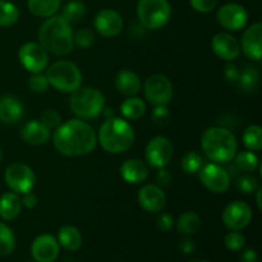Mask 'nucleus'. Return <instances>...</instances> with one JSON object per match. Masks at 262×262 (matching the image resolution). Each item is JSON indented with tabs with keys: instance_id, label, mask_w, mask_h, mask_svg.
Masks as SVG:
<instances>
[{
	"instance_id": "obj_1",
	"label": "nucleus",
	"mask_w": 262,
	"mask_h": 262,
	"mask_svg": "<svg viewBox=\"0 0 262 262\" xmlns=\"http://www.w3.org/2000/svg\"><path fill=\"white\" fill-rule=\"evenodd\" d=\"M51 138L55 150L68 158L89 155L97 146V133L86 120L79 118L61 123Z\"/></svg>"
},
{
	"instance_id": "obj_2",
	"label": "nucleus",
	"mask_w": 262,
	"mask_h": 262,
	"mask_svg": "<svg viewBox=\"0 0 262 262\" xmlns=\"http://www.w3.org/2000/svg\"><path fill=\"white\" fill-rule=\"evenodd\" d=\"M73 30L61 15L46 18L38 30V43L55 56H67L73 51Z\"/></svg>"
},
{
	"instance_id": "obj_3",
	"label": "nucleus",
	"mask_w": 262,
	"mask_h": 262,
	"mask_svg": "<svg viewBox=\"0 0 262 262\" xmlns=\"http://www.w3.org/2000/svg\"><path fill=\"white\" fill-rule=\"evenodd\" d=\"M200 143L206 158L220 165L232 163L238 152L237 137L225 127H210L205 129Z\"/></svg>"
},
{
	"instance_id": "obj_4",
	"label": "nucleus",
	"mask_w": 262,
	"mask_h": 262,
	"mask_svg": "<svg viewBox=\"0 0 262 262\" xmlns=\"http://www.w3.org/2000/svg\"><path fill=\"white\" fill-rule=\"evenodd\" d=\"M135 130L124 118H107L97 133V143L107 154L118 155L127 152L135 143Z\"/></svg>"
},
{
	"instance_id": "obj_5",
	"label": "nucleus",
	"mask_w": 262,
	"mask_h": 262,
	"mask_svg": "<svg viewBox=\"0 0 262 262\" xmlns=\"http://www.w3.org/2000/svg\"><path fill=\"white\" fill-rule=\"evenodd\" d=\"M106 106L105 95L95 87H79L69 97V107L77 118L83 120L95 119Z\"/></svg>"
},
{
	"instance_id": "obj_6",
	"label": "nucleus",
	"mask_w": 262,
	"mask_h": 262,
	"mask_svg": "<svg viewBox=\"0 0 262 262\" xmlns=\"http://www.w3.org/2000/svg\"><path fill=\"white\" fill-rule=\"evenodd\" d=\"M46 78L53 89L64 94H72L82 86V72L77 64L71 60H58L46 71Z\"/></svg>"
},
{
	"instance_id": "obj_7",
	"label": "nucleus",
	"mask_w": 262,
	"mask_h": 262,
	"mask_svg": "<svg viewBox=\"0 0 262 262\" xmlns=\"http://www.w3.org/2000/svg\"><path fill=\"white\" fill-rule=\"evenodd\" d=\"M138 22L146 30H160L171 17V7L168 0H138Z\"/></svg>"
},
{
	"instance_id": "obj_8",
	"label": "nucleus",
	"mask_w": 262,
	"mask_h": 262,
	"mask_svg": "<svg viewBox=\"0 0 262 262\" xmlns=\"http://www.w3.org/2000/svg\"><path fill=\"white\" fill-rule=\"evenodd\" d=\"M143 94L152 106H168L173 100V83L164 74H151L143 84Z\"/></svg>"
},
{
	"instance_id": "obj_9",
	"label": "nucleus",
	"mask_w": 262,
	"mask_h": 262,
	"mask_svg": "<svg viewBox=\"0 0 262 262\" xmlns=\"http://www.w3.org/2000/svg\"><path fill=\"white\" fill-rule=\"evenodd\" d=\"M4 181L8 188L19 196L32 192L36 186L35 173L27 164L23 163L10 164L5 169Z\"/></svg>"
},
{
	"instance_id": "obj_10",
	"label": "nucleus",
	"mask_w": 262,
	"mask_h": 262,
	"mask_svg": "<svg viewBox=\"0 0 262 262\" xmlns=\"http://www.w3.org/2000/svg\"><path fill=\"white\" fill-rule=\"evenodd\" d=\"M199 179L202 186L212 193H225L230 188L232 178L227 169L216 163L204 164L199 171Z\"/></svg>"
},
{
	"instance_id": "obj_11",
	"label": "nucleus",
	"mask_w": 262,
	"mask_h": 262,
	"mask_svg": "<svg viewBox=\"0 0 262 262\" xmlns=\"http://www.w3.org/2000/svg\"><path fill=\"white\" fill-rule=\"evenodd\" d=\"M174 155L173 142L165 136H156L147 143L145 150L146 163L154 169H163L170 164Z\"/></svg>"
},
{
	"instance_id": "obj_12",
	"label": "nucleus",
	"mask_w": 262,
	"mask_h": 262,
	"mask_svg": "<svg viewBox=\"0 0 262 262\" xmlns=\"http://www.w3.org/2000/svg\"><path fill=\"white\" fill-rule=\"evenodd\" d=\"M20 64L30 73H41L49 66V53L38 42H26L18 53Z\"/></svg>"
},
{
	"instance_id": "obj_13",
	"label": "nucleus",
	"mask_w": 262,
	"mask_h": 262,
	"mask_svg": "<svg viewBox=\"0 0 262 262\" xmlns=\"http://www.w3.org/2000/svg\"><path fill=\"white\" fill-rule=\"evenodd\" d=\"M253 216L250 205L241 200L229 202L223 210L222 220L229 230H243L251 223Z\"/></svg>"
},
{
	"instance_id": "obj_14",
	"label": "nucleus",
	"mask_w": 262,
	"mask_h": 262,
	"mask_svg": "<svg viewBox=\"0 0 262 262\" xmlns=\"http://www.w3.org/2000/svg\"><path fill=\"white\" fill-rule=\"evenodd\" d=\"M216 19L227 32H237L247 25L248 13L246 8L238 3H227L217 9Z\"/></svg>"
},
{
	"instance_id": "obj_15",
	"label": "nucleus",
	"mask_w": 262,
	"mask_h": 262,
	"mask_svg": "<svg viewBox=\"0 0 262 262\" xmlns=\"http://www.w3.org/2000/svg\"><path fill=\"white\" fill-rule=\"evenodd\" d=\"M94 26L99 35H101L102 37L112 38L122 32L124 22H123V18L119 12L106 8L97 13L94 20Z\"/></svg>"
},
{
	"instance_id": "obj_16",
	"label": "nucleus",
	"mask_w": 262,
	"mask_h": 262,
	"mask_svg": "<svg viewBox=\"0 0 262 262\" xmlns=\"http://www.w3.org/2000/svg\"><path fill=\"white\" fill-rule=\"evenodd\" d=\"M241 53L253 61L262 58V23L255 22L247 27L239 41Z\"/></svg>"
},
{
	"instance_id": "obj_17",
	"label": "nucleus",
	"mask_w": 262,
	"mask_h": 262,
	"mask_svg": "<svg viewBox=\"0 0 262 262\" xmlns=\"http://www.w3.org/2000/svg\"><path fill=\"white\" fill-rule=\"evenodd\" d=\"M60 252L58 239L51 234H41L31 245V255L36 262H54Z\"/></svg>"
},
{
	"instance_id": "obj_18",
	"label": "nucleus",
	"mask_w": 262,
	"mask_h": 262,
	"mask_svg": "<svg viewBox=\"0 0 262 262\" xmlns=\"http://www.w3.org/2000/svg\"><path fill=\"white\" fill-rule=\"evenodd\" d=\"M211 49L217 58L228 63L234 61L241 55L239 41L230 32L216 33L211 40Z\"/></svg>"
},
{
	"instance_id": "obj_19",
	"label": "nucleus",
	"mask_w": 262,
	"mask_h": 262,
	"mask_svg": "<svg viewBox=\"0 0 262 262\" xmlns=\"http://www.w3.org/2000/svg\"><path fill=\"white\" fill-rule=\"evenodd\" d=\"M138 204L147 212H160L166 205V194L158 184H145L138 192Z\"/></svg>"
},
{
	"instance_id": "obj_20",
	"label": "nucleus",
	"mask_w": 262,
	"mask_h": 262,
	"mask_svg": "<svg viewBox=\"0 0 262 262\" xmlns=\"http://www.w3.org/2000/svg\"><path fill=\"white\" fill-rule=\"evenodd\" d=\"M120 177L129 184H141L147 181L150 176V168L147 163L141 159H128L120 165Z\"/></svg>"
},
{
	"instance_id": "obj_21",
	"label": "nucleus",
	"mask_w": 262,
	"mask_h": 262,
	"mask_svg": "<svg viewBox=\"0 0 262 262\" xmlns=\"http://www.w3.org/2000/svg\"><path fill=\"white\" fill-rule=\"evenodd\" d=\"M115 89L118 92L124 96H137L142 89V82H141L140 76L132 69L123 68L115 74Z\"/></svg>"
},
{
	"instance_id": "obj_22",
	"label": "nucleus",
	"mask_w": 262,
	"mask_h": 262,
	"mask_svg": "<svg viewBox=\"0 0 262 262\" xmlns=\"http://www.w3.org/2000/svg\"><path fill=\"white\" fill-rule=\"evenodd\" d=\"M25 115L23 105L17 97L5 95L0 97V122L4 124H17Z\"/></svg>"
},
{
	"instance_id": "obj_23",
	"label": "nucleus",
	"mask_w": 262,
	"mask_h": 262,
	"mask_svg": "<svg viewBox=\"0 0 262 262\" xmlns=\"http://www.w3.org/2000/svg\"><path fill=\"white\" fill-rule=\"evenodd\" d=\"M20 137L26 143L31 146L45 145L51 137V130L48 129L40 120H30L23 125Z\"/></svg>"
},
{
	"instance_id": "obj_24",
	"label": "nucleus",
	"mask_w": 262,
	"mask_h": 262,
	"mask_svg": "<svg viewBox=\"0 0 262 262\" xmlns=\"http://www.w3.org/2000/svg\"><path fill=\"white\" fill-rule=\"evenodd\" d=\"M22 200H20L19 194L14 193V192H5L0 197V217L3 220H14L15 217L19 216L20 211H22Z\"/></svg>"
},
{
	"instance_id": "obj_25",
	"label": "nucleus",
	"mask_w": 262,
	"mask_h": 262,
	"mask_svg": "<svg viewBox=\"0 0 262 262\" xmlns=\"http://www.w3.org/2000/svg\"><path fill=\"white\" fill-rule=\"evenodd\" d=\"M58 243L67 251H77L82 246V234L73 225H63L58 232Z\"/></svg>"
},
{
	"instance_id": "obj_26",
	"label": "nucleus",
	"mask_w": 262,
	"mask_h": 262,
	"mask_svg": "<svg viewBox=\"0 0 262 262\" xmlns=\"http://www.w3.org/2000/svg\"><path fill=\"white\" fill-rule=\"evenodd\" d=\"M260 71L255 66L247 64V66H245L241 69V76L237 84L242 92L252 94L260 86Z\"/></svg>"
},
{
	"instance_id": "obj_27",
	"label": "nucleus",
	"mask_w": 262,
	"mask_h": 262,
	"mask_svg": "<svg viewBox=\"0 0 262 262\" xmlns=\"http://www.w3.org/2000/svg\"><path fill=\"white\" fill-rule=\"evenodd\" d=\"M61 0H27L28 10L38 18H50L58 13Z\"/></svg>"
},
{
	"instance_id": "obj_28",
	"label": "nucleus",
	"mask_w": 262,
	"mask_h": 262,
	"mask_svg": "<svg viewBox=\"0 0 262 262\" xmlns=\"http://www.w3.org/2000/svg\"><path fill=\"white\" fill-rule=\"evenodd\" d=\"M120 113L127 120H138L145 115L146 102L138 96L127 97L120 105Z\"/></svg>"
},
{
	"instance_id": "obj_29",
	"label": "nucleus",
	"mask_w": 262,
	"mask_h": 262,
	"mask_svg": "<svg viewBox=\"0 0 262 262\" xmlns=\"http://www.w3.org/2000/svg\"><path fill=\"white\" fill-rule=\"evenodd\" d=\"M201 217L194 211H186L177 219L176 227L181 234L189 237L196 234L201 228Z\"/></svg>"
},
{
	"instance_id": "obj_30",
	"label": "nucleus",
	"mask_w": 262,
	"mask_h": 262,
	"mask_svg": "<svg viewBox=\"0 0 262 262\" xmlns=\"http://www.w3.org/2000/svg\"><path fill=\"white\" fill-rule=\"evenodd\" d=\"M233 161L235 164V168L239 171H245V173H253V171L257 170L258 165H260L258 156L256 155V152L250 150L237 152Z\"/></svg>"
},
{
	"instance_id": "obj_31",
	"label": "nucleus",
	"mask_w": 262,
	"mask_h": 262,
	"mask_svg": "<svg viewBox=\"0 0 262 262\" xmlns=\"http://www.w3.org/2000/svg\"><path fill=\"white\" fill-rule=\"evenodd\" d=\"M242 142L247 150L258 152L262 148V129L260 125L252 124L242 133Z\"/></svg>"
},
{
	"instance_id": "obj_32",
	"label": "nucleus",
	"mask_w": 262,
	"mask_h": 262,
	"mask_svg": "<svg viewBox=\"0 0 262 262\" xmlns=\"http://www.w3.org/2000/svg\"><path fill=\"white\" fill-rule=\"evenodd\" d=\"M86 13L87 9L84 3L79 2V0H72V2H69L68 4L64 7L61 17L66 20H68L72 25V23L81 22V20L86 17Z\"/></svg>"
},
{
	"instance_id": "obj_33",
	"label": "nucleus",
	"mask_w": 262,
	"mask_h": 262,
	"mask_svg": "<svg viewBox=\"0 0 262 262\" xmlns=\"http://www.w3.org/2000/svg\"><path fill=\"white\" fill-rule=\"evenodd\" d=\"M19 19V9L15 4L8 0H0V26H13Z\"/></svg>"
},
{
	"instance_id": "obj_34",
	"label": "nucleus",
	"mask_w": 262,
	"mask_h": 262,
	"mask_svg": "<svg viewBox=\"0 0 262 262\" xmlns=\"http://www.w3.org/2000/svg\"><path fill=\"white\" fill-rule=\"evenodd\" d=\"M15 248V235L4 223H0V257L9 256Z\"/></svg>"
},
{
	"instance_id": "obj_35",
	"label": "nucleus",
	"mask_w": 262,
	"mask_h": 262,
	"mask_svg": "<svg viewBox=\"0 0 262 262\" xmlns=\"http://www.w3.org/2000/svg\"><path fill=\"white\" fill-rule=\"evenodd\" d=\"M204 164V158L200 154L194 152V151H189V152H187L182 158L181 168L186 174H192L193 176V174H197L201 170Z\"/></svg>"
},
{
	"instance_id": "obj_36",
	"label": "nucleus",
	"mask_w": 262,
	"mask_h": 262,
	"mask_svg": "<svg viewBox=\"0 0 262 262\" xmlns=\"http://www.w3.org/2000/svg\"><path fill=\"white\" fill-rule=\"evenodd\" d=\"M237 188L243 194H253L260 188V183L255 176L246 173L237 179Z\"/></svg>"
},
{
	"instance_id": "obj_37",
	"label": "nucleus",
	"mask_w": 262,
	"mask_h": 262,
	"mask_svg": "<svg viewBox=\"0 0 262 262\" xmlns=\"http://www.w3.org/2000/svg\"><path fill=\"white\" fill-rule=\"evenodd\" d=\"M95 33L89 28H81L73 33L74 46L79 49H90L95 43Z\"/></svg>"
},
{
	"instance_id": "obj_38",
	"label": "nucleus",
	"mask_w": 262,
	"mask_h": 262,
	"mask_svg": "<svg viewBox=\"0 0 262 262\" xmlns=\"http://www.w3.org/2000/svg\"><path fill=\"white\" fill-rule=\"evenodd\" d=\"M224 245L229 251L237 252V251H241L245 247L246 238L239 230H230V233L225 235Z\"/></svg>"
},
{
	"instance_id": "obj_39",
	"label": "nucleus",
	"mask_w": 262,
	"mask_h": 262,
	"mask_svg": "<svg viewBox=\"0 0 262 262\" xmlns=\"http://www.w3.org/2000/svg\"><path fill=\"white\" fill-rule=\"evenodd\" d=\"M28 89L31 90L35 94H42V92L48 91V89L50 87L49 84L48 78H46V74L41 73H32V76L28 78Z\"/></svg>"
},
{
	"instance_id": "obj_40",
	"label": "nucleus",
	"mask_w": 262,
	"mask_h": 262,
	"mask_svg": "<svg viewBox=\"0 0 262 262\" xmlns=\"http://www.w3.org/2000/svg\"><path fill=\"white\" fill-rule=\"evenodd\" d=\"M40 122L45 125L48 129L55 130L61 124V115L55 109H46L41 114Z\"/></svg>"
},
{
	"instance_id": "obj_41",
	"label": "nucleus",
	"mask_w": 262,
	"mask_h": 262,
	"mask_svg": "<svg viewBox=\"0 0 262 262\" xmlns=\"http://www.w3.org/2000/svg\"><path fill=\"white\" fill-rule=\"evenodd\" d=\"M170 110L168 106H154L152 114H151V119L156 127H165L170 122Z\"/></svg>"
},
{
	"instance_id": "obj_42",
	"label": "nucleus",
	"mask_w": 262,
	"mask_h": 262,
	"mask_svg": "<svg viewBox=\"0 0 262 262\" xmlns=\"http://www.w3.org/2000/svg\"><path fill=\"white\" fill-rule=\"evenodd\" d=\"M192 8L199 13H210L216 8L217 0H189Z\"/></svg>"
},
{
	"instance_id": "obj_43",
	"label": "nucleus",
	"mask_w": 262,
	"mask_h": 262,
	"mask_svg": "<svg viewBox=\"0 0 262 262\" xmlns=\"http://www.w3.org/2000/svg\"><path fill=\"white\" fill-rule=\"evenodd\" d=\"M241 76V69L238 68L235 64H233V61L228 63L224 68V78L228 83L237 84L238 79H239Z\"/></svg>"
},
{
	"instance_id": "obj_44",
	"label": "nucleus",
	"mask_w": 262,
	"mask_h": 262,
	"mask_svg": "<svg viewBox=\"0 0 262 262\" xmlns=\"http://www.w3.org/2000/svg\"><path fill=\"white\" fill-rule=\"evenodd\" d=\"M174 225H176V222H174L173 216L169 214H165V212L159 215L158 219H156V227L161 232H170L174 228Z\"/></svg>"
},
{
	"instance_id": "obj_45",
	"label": "nucleus",
	"mask_w": 262,
	"mask_h": 262,
	"mask_svg": "<svg viewBox=\"0 0 262 262\" xmlns=\"http://www.w3.org/2000/svg\"><path fill=\"white\" fill-rule=\"evenodd\" d=\"M156 183H158L159 187H169L171 184V181H173V176H171L170 171L166 168L158 169L156 171Z\"/></svg>"
},
{
	"instance_id": "obj_46",
	"label": "nucleus",
	"mask_w": 262,
	"mask_h": 262,
	"mask_svg": "<svg viewBox=\"0 0 262 262\" xmlns=\"http://www.w3.org/2000/svg\"><path fill=\"white\" fill-rule=\"evenodd\" d=\"M20 200H22V206L26 207V209H28V210L35 209L38 204L37 196H36V194H33L32 192H28V193L23 194V196L20 197Z\"/></svg>"
},
{
	"instance_id": "obj_47",
	"label": "nucleus",
	"mask_w": 262,
	"mask_h": 262,
	"mask_svg": "<svg viewBox=\"0 0 262 262\" xmlns=\"http://www.w3.org/2000/svg\"><path fill=\"white\" fill-rule=\"evenodd\" d=\"M179 250H181V252H183L184 255H192V253L196 251V243H194V241L191 239V238H186V239H183L179 243Z\"/></svg>"
},
{
	"instance_id": "obj_48",
	"label": "nucleus",
	"mask_w": 262,
	"mask_h": 262,
	"mask_svg": "<svg viewBox=\"0 0 262 262\" xmlns=\"http://www.w3.org/2000/svg\"><path fill=\"white\" fill-rule=\"evenodd\" d=\"M241 262H258V253L252 248H247L241 253Z\"/></svg>"
},
{
	"instance_id": "obj_49",
	"label": "nucleus",
	"mask_w": 262,
	"mask_h": 262,
	"mask_svg": "<svg viewBox=\"0 0 262 262\" xmlns=\"http://www.w3.org/2000/svg\"><path fill=\"white\" fill-rule=\"evenodd\" d=\"M256 193V204H257V207L258 209H262V202H261V194H262V188L260 187V188L257 189V191L255 192Z\"/></svg>"
},
{
	"instance_id": "obj_50",
	"label": "nucleus",
	"mask_w": 262,
	"mask_h": 262,
	"mask_svg": "<svg viewBox=\"0 0 262 262\" xmlns=\"http://www.w3.org/2000/svg\"><path fill=\"white\" fill-rule=\"evenodd\" d=\"M188 262H209L207 260H204V258H193V260L188 261Z\"/></svg>"
},
{
	"instance_id": "obj_51",
	"label": "nucleus",
	"mask_w": 262,
	"mask_h": 262,
	"mask_svg": "<svg viewBox=\"0 0 262 262\" xmlns=\"http://www.w3.org/2000/svg\"><path fill=\"white\" fill-rule=\"evenodd\" d=\"M3 156H4V154H3L2 147H0V163H2V160H3Z\"/></svg>"
},
{
	"instance_id": "obj_52",
	"label": "nucleus",
	"mask_w": 262,
	"mask_h": 262,
	"mask_svg": "<svg viewBox=\"0 0 262 262\" xmlns=\"http://www.w3.org/2000/svg\"><path fill=\"white\" fill-rule=\"evenodd\" d=\"M35 262H36V261H35Z\"/></svg>"
}]
</instances>
